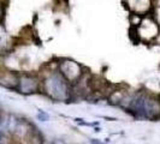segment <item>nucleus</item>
Masks as SVG:
<instances>
[{"label":"nucleus","instance_id":"obj_1","mask_svg":"<svg viewBox=\"0 0 160 144\" xmlns=\"http://www.w3.org/2000/svg\"><path fill=\"white\" fill-rule=\"evenodd\" d=\"M18 83H19V85H21L22 93H25V94L36 93V90L39 88V82L35 79L34 77H30V76L23 77Z\"/></svg>","mask_w":160,"mask_h":144}]
</instances>
